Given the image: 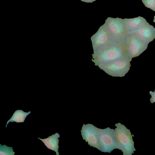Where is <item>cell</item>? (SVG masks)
I'll list each match as a JSON object with an SVG mask.
<instances>
[{
	"label": "cell",
	"instance_id": "cell-1",
	"mask_svg": "<svg viewBox=\"0 0 155 155\" xmlns=\"http://www.w3.org/2000/svg\"><path fill=\"white\" fill-rule=\"evenodd\" d=\"M92 55L96 66L130 57L124 43L114 41L93 51Z\"/></svg>",
	"mask_w": 155,
	"mask_h": 155
},
{
	"label": "cell",
	"instance_id": "cell-2",
	"mask_svg": "<svg viewBox=\"0 0 155 155\" xmlns=\"http://www.w3.org/2000/svg\"><path fill=\"white\" fill-rule=\"evenodd\" d=\"M115 137L118 149L120 150L124 155H132L134 151H136L134 147V142L132 139L130 130L120 123L115 124Z\"/></svg>",
	"mask_w": 155,
	"mask_h": 155
},
{
	"label": "cell",
	"instance_id": "cell-3",
	"mask_svg": "<svg viewBox=\"0 0 155 155\" xmlns=\"http://www.w3.org/2000/svg\"><path fill=\"white\" fill-rule=\"evenodd\" d=\"M104 25L113 41L124 43L129 32L123 19L108 17Z\"/></svg>",
	"mask_w": 155,
	"mask_h": 155
},
{
	"label": "cell",
	"instance_id": "cell-4",
	"mask_svg": "<svg viewBox=\"0 0 155 155\" xmlns=\"http://www.w3.org/2000/svg\"><path fill=\"white\" fill-rule=\"evenodd\" d=\"M132 58L128 57L101 64L98 67L108 74L113 77L124 76L131 66Z\"/></svg>",
	"mask_w": 155,
	"mask_h": 155
},
{
	"label": "cell",
	"instance_id": "cell-5",
	"mask_svg": "<svg viewBox=\"0 0 155 155\" xmlns=\"http://www.w3.org/2000/svg\"><path fill=\"white\" fill-rule=\"evenodd\" d=\"M99 150L110 153L118 146L115 137V130L108 127L104 129L98 128Z\"/></svg>",
	"mask_w": 155,
	"mask_h": 155
},
{
	"label": "cell",
	"instance_id": "cell-6",
	"mask_svg": "<svg viewBox=\"0 0 155 155\" xmlns=\"http://www.w3.org/2000/svg\"><path fill=\"white\" fill-rule=\"evenodd\" d=\"M124 44L128 54L131 58L139 56L147 49L148 45L139 39L133 32L128 34Z\"/></svg>",
	"mask_w": 155,
	"mask_h": 155
},
{
	"label": "cell",
	"instance_id": "cell-7",
	"mask_svg": "<svg viewBox=\"0 0 155 155\" xmlns=\"http://www.w3.org/2000/svg\"><path fill=\"white\" fill-rule=\"evenodd\" d=\"M93 51L113 41L104 24L91 37Z\"/></svg>",
	"mask_w": 155,
	"mask_h": 155
},
{
	"label": "cell",
	"instance_id": "cell-8",
	"mask_svg": "<svg viewBox=\"0 0 155 155\" xmlns=\"http://www.w3.org/2000/svg\"><path fill=\"white\" fill-rule=\"evenodd\" d=\"M81 132L83 139L87 142L88 145L99 150L98 128L91 124H84Z\"/></svg>",
	"mask_w": 155,
	"mask_h": 155
},
{
	"label": "cell",
	"instance_id": "cell-9",
	"mask_svg": "<svg viewBox=\"0 0 155 155\" xmlns=\"http://www.w3.org/2000/svg\"><path fill=\"white\" fill-rule=\"evenodd\" d=\"M133 32L139 39L148 44L155 38V28L147 21Z\"/></svg>",
	"mask_w": 155,
	"mask_h": 155
},
{
	"label": "cell",
	"instance_id": "cell-10",
	"mask_svg": "<svg viewBox=\"0 0 155 155\" xmlns=\"http://www.w3.org/2000/svg\"><path fill=\"white\" fill-rule=\"evenodd\" d=\"M60 137V135L58 133H56L50 136L47 138L42 139L38 138L44 143L47 147L49 149L53 150L56 152V155H58V152L59 140L58 138Z\"/></svg>",
	"mask_w": 155,
	"mask_h": 155
},
{
	"label": "cell",
	"instance_id": "cell-11",
	"mask_svg": "<svg viewBox=\"0 0 155 155\" xmlns=\"http://www.w3.org/2000/svg\"><path fill=\"white\" fill-rule=\"evenodd\" d=\"M123 20L129 33L133 32L147 22L145 18L140 16L133 18H125Z\"/></svg>",
	"mask_w": 155,
	"mask_h": 155
},
{
	"label": "cell",
	"instance_id": "cell-12",
	"mask_svg": "<svg viewBox=\"0 0 155 155\" xmlns=\"http://www.w3.org/2000/svg\"><path fill=\"white\" fill-rule=\"evenodd\" d=\"M31 113V111L25 112L22 110H17L14 113L12 116L8 120L6 124V127L7 124L10 122H13L14 121L17 123L24 122L27 116Z\"/></svg>",
	"mask_w": 155,
	"mask_h": 155
},
{
	"label": "cell",
	"instance_id": "cell-13",
	"mask_svg": "<svg viewBox=\"0 0 155 155\" xmlns=\"http://www.w3.org/2000/svg\"><path fill=\"white\" fill-rule=\"evenodd\" d=\"M15 154L12 147H8L5 144L4 145L0 144V155H13Z\"/></svg>",
	"mask_w": 155,
	"mask_h": 155
},
{
	"label": "cell",
	"instance_id": "cell-14",
	"mask_svg": "<svg viewBox=\"0 0 155 155\" xmlns=\"http://www.w3.org/2000/svg\"><path fill=\"white\" fill-rule=\"evenodd\" d=\"M142 1L146 7L155 11V0H142Z\"/></svg>",
	"mask_w": 155,
	"mask_h": 155
},
{
	"label": "cell",
	"instance_id": "cell-15",
	"mask_svg": "<svg viewBox=\"0 0 155 155\" xmlns=\"http://www.w3.org/2000/svg\"><path fill=\"white\" fill-rule=\"evenodd\" d=\"M149 93L151 96V97L150 99V102L151 103H153L155 102V89L154 92L150 91Z\"/></svg>",
	"mask_w": 155,
	"mask_h": 155
},
{
	"label": "cell",
	"instance_id": "cell-16",
	"mask_svg": "<svg viewBox=\"0 0 155 155\" xmlns=\"http://www.w3.org/2000/svg\"><path fill=\"white\" fill-rule=\"evenodd\" d=\"M81 1L87 3H92L96 0H81Z\"/></svg>",
	"mask_w": 155,
	"mask_h": 155
},
{
	"label": "cell",
	"instance_id": "cell-17",
	"mask_svg": "<svg viewBox=\"0 0 155 155\" xmlns=\"http://www.w3.org/2000/svg\"><path fill=\"white\" fill-rule=\"evenodd\" d=\"M154 20H153V21L154 22H155V15L154 16Z\"/></svg>",
	"mask_w": 155,
	"mask_h": 155
}]
</instances>
